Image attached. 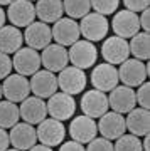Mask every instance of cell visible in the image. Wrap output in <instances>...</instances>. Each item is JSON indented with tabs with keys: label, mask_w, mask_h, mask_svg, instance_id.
<instances>
[{
	"label": "cell",
	"mask_w": 150,
	"mask_h": 151,
	"mask_svg": "<svg viewBox=\"0 0 150 151\" xmlns=\"http://www.w3.org/2000/svg\"><path fill=\"white\" fill-rule=\"evenodd\" d=\"M150 76V67L138 59H127L120 64L118 69V81L123 82V86L138 87L143 84Z\"/></svg>",
	"instance_id": "6da1fadb"
},
{
	"label": "cell",
	"mask_w": 150,
	"mask_h": 151,
	"mask_svg": "<svg viewBox=\"0 0 150 151\" xmlns=\"http://www.w3.org/2000/svg\"><path fill=\"white\" fill-rule=\"evenodd\" d=\"M78 25H79V34L84 37V40H90V42L103 40L108 35V30H110L108 19L105 15L96 14V12L86 14Z\"/></svg>",
	"instance_id": "7a4b0ae2"
},
{
	"label": "cell",
	"mask_w": 150,
	"mask_h": 151,
	"mask_svg": "<svg viewBox=\"0 0 150 151\" xmlns=\"http://www.w3.org/2000/svg\"><path fill=\"white\" fill-rule=\"evenodd\" d=\"M68 57H69V62L78 69H90L95 65L98 59V49L95 47V44L90 42V40H76L73 45H69V50H68Z\"/></svg>",
	"instance_id": "3957f363"
},
{
	"label": "cell",
	"mask_w": 150,
	"mask_h": 151,
	"mask_svg": "<svg viewBox=\"0 0 150 151\" xmlns=\"http://www.w3.org/2000/svg\"><path fill=\"white\" fill-rule=\"evenodd\" d=\"M58 77V89L66 92L69 96H76L83 92L86 87V74L83 69H78L74 65H66L63 70H59Z\"/></svg>",
	"instance_id": "277c9868"
},
{
	"label": "cell",
	"mask_w": 150,
	"mask_h": 151,
	"mask_svg": "<svg viewBox=\"0 0 150 151\" xmlns=\"http://www.w3.org/2000/svg\"><path fill=\"white\" fill-rule=\"evenodd\" d=\"M36 134H37V141L41 145L52 148V146H58L59 143L64 141L66 128L63 124V121H58L54 118H46L37 124Z\"/></svg>",
	"instance_id": "5b68a950"
},
{
	"label": "cell",
	"mask_w": 150,
	"mask_h": 151,
	"mask_svg": "<svg viewBox=\"0 0 150 151\" xmlns=\"http://www.w3.org/2000/svg\"><path fill=\"white\" fill-rule=\"evenodd\" d=\"M47 114L58 121H66L69 119L76 111V101L74 96H69L66 92H54L46 103Z\"/></svg>",
	"instance_id": "8992f818"
},
{
	"label": "cell",
	"mask_w": 150,
	"mask_h": 151,
	"mask_svg": "<svg viewBox=\"0 0 150 151\" xmlns=\"http://www.w3.org/2000/svg\"><path fill=\"white\" fill-rule=\"evenodd\" d=\"M51 34H52V40H56V44L63 45V47H69L76 40H79V25L78 22H74V19L69 17H61L59 20L54 22V25L51 27Z\"/></svg>",
	"instance_id": "52a82bcc"
},
{
	"label": "cell",
	"mask_w": 150,
	"mask_h": 151,
	"mask_svg": "<svg viewBox=\"0 0 150 151\" xmlns=\"http://www.w3.org/2000/svg\"><path fill=\"white\" fill-rule=\"evenodd\" d=\"M31 94V84L25 76L10 74L2 82V96L10 103H22Z\"/></svg>",
	"instance_id": "ba28073f"
},
{
	"label": "cell",
	"mask_w": 150,
	"mask_h": 151,
	"mask_svg": "<svg viewBox=\"0 0 150 151\" xmlns=\"http://www.w3.org/2000/svg\"><path fill=\"white\" fill-rule=\"evenodd\" d=\"M12 67L20 76H32L41 69V54L36 49L20 47L14 54Z\"/></svg>",
	"instance_id": "9c48e42d"
},
{
	"label": "cell",
	"mask_w": 150,
	"mask_h": 151,
	"mask_svg": "<svg viewBox=\"0 0 150 151\" xmlns=\"http://www.w3.org/2000/svg\"><path fill=\"white\" fill-rule=\"evenodd\" d=\"M111 27L115 35L122 39H132L135 34L140 32V22H138V14L132 10H120L115 14L111 20Z\"/></svg>",
	"instance_id": "30bf717a"
},
{
	"label": "cell",
	"mask_w": 150,
	"mask_h": 151,
	"mask_svg": "<svg viewBox=\"0 0 150 151\" xmlns=\"http://www.w3.org/2000/svg\"><path fill=\"white\" fill-rule=\"evenodd\" d=\"M7 19L17 29L27 27L36 19V7L29 0H14L7 9Z\"/></svg>",
	"instance_id": "8fae6325"
},
{
	"label": "cell",
	"mask_w": 150,
	"mask_h": 151,
	"mask_svg": "<svg viewBox=\"0 0 150 151\" xmlns=\"http://www.w3.org/2000/svg\"><path fill=\"white\" fill-rule=\"evenodd\" d=\"M128 55H130V49L127 39H122L118 35H111V37L105 39V42L101 45V57L108 64L111 65L122 64L123 60L128 59Z\"/></svg>",
	"instance_id": "7c38bea8"
},
{
	"label": "cell",
	"mask_w": 150,
	"mask_h": 151,
	"mask_svg": "<svg viewBox=\"0 0 150 151\" xmlns=\"http://www.w3.org/2000/svg\"><path fill=\"white\" fill-rule=\"evenodd\" d=\"M81 111L83 114L90 116V118H100L108 111L110 104H108V96L106 92L98 91V89H90L86 91L81 97Z\"/></svg>",
	"instance_id": "4fadbf2b"
},
{
	"label": "cell",
	"mask_w": 150,
	"mask_h": 151,
	"mask_svg": "<svg viewBox=\"0 0 150 151\" xmlns=\"http://www.w3.org/2000/svg\"><path fill=\"white\" fill-rule=\"evenodd\" d=\"M69 134H71V139L73 141H78L81 145H88L91 139H95L98 134V126H96V121L90 116H76L73 118L69 124Z\"/></svg>",
	"instance_id": "5bb4252c"
},
{
	"label": "cell",
	"mask_w": 150,
	"mask_h": 151,
	"mask_svg": "<svg viewBox=\"0 0 150 151\" xmlns=\"http://www.w3.org/2000/svg\"><path fill=\"white\" fill-rule=\"evenodd\" d=\"M96 126L100 134L110 141L120 138L127 131L125 116L120 113H115V111H106L103 116H100V123H96Z\"/></svg>",
	"instance_id": "9a60e30c"
},
{
	"label": "cell",
	"mask_w": 150,
	"mask_h": 151,
	"mask_svg": "<svg viewBox=\"0 0 150 151\" xmlns=\"http://www.w3.org/2000/svg\"><path fill=\"white\" fill-rule=\"evenodd\" d=\"M118 69L115 65L108 64V62H101V64L95 65V69L91 72V84L95 89L103 92L111 91L113 87L118 86Z\"/></svg>",
	"instance_id": "2e32d148"
},
{
	"label": "cell",
	"mask_w": 150,
	"mask_h": 151,
	"mask_svg": "<svg viewBox=\"0 0 150 151\" xmlns=\"http://www.w3.org/2000/svg\"><path fill=\"white\" fill-rule=\"evenodd\" d=\"M108 104L115 113L127 114L133 108H137V99H135L133 87L128 86H117L110 91L108 96Z\"/></svg>",
	"instance_id": "e0dca14e"
},
{
	"label": "cell",
	"mask_w": 150,
	"mask_h": 151,
	"mask_svg": "<svg viewBox=\"0 0 150 151\" xmlns=\"http://www.w3.org/2000/svg\"><path fill=\"white\" fill-rule=\"evenodd\" d=\"M69 64L68 57V49L59 45V44H49L47 47L42 49L41 54V65H44L46 70L51 72H59Z\"/></svg>",
	"instance_id": "ac0fdd59"
},
{
	"label": "cell",
	"mask_w": 150,
	"mask_h": 151,
	"mask_svg": "<svg viewBox=\"0 0 150 151\" xmlns=\"http://www.w3.org/2000/svg\"><path fill=\"white\" fill-rule=\"evenodd\" d=\"M29 84H31L32 94L41 99L51 97L54 92H58V77L54 72L46 69H39L36 74H32V79L29 81Z\"/></svg>",
	"instance_id": "d6986e66"
},
{
	"label": "cell",
	"mask_w": 150,
	"mask_h": 151,
	"mask_svg": "<svg viewBox=\"0 0 150 151\" xmlns=\"http://www.w3.org/2000/svg\"><path fill=\"white\" fill-rule=\"evenodd\" d=\"M19 113L24 123L29 124H39L42 119L47 116V108H46V101L37 96H27L19 106Z\"/></svg>",
	"instance_id": "ffe728a7"
},
{
	"label": "cell",
	"mask_w": 150,
	"mask_h": 151,
	"mask_svg": "<svg viewBox=\"0 0 150 151\" xmlns=\"http://www.w3.org/2000/svg\"><path fill=\"white\" fill-rule=\"evenodd\" d=\"M9 139H10V145L14 146L15 150H20V151L31 150V148L37 143L36 128L29 123H17L10 128Z\"/></svg>",
	"instance_id": "44dd1931"
},
{
	"label": "cell",
	"mask_w": 150,
	"mask_h": 151,
	"mask_svg": "<svg viewBox=\"0 0 150 151\" xmlns=\"http://www.w3.org/2000/svg\"><path fill=\"white\" fill-rule=\"evenodd\" d=\"M24 40L27 42V45L31 49H44L47 47L51 40H52V34H51V27L49 24L44 22H32L31 25L25 27L24 32Z\"/></svg>",
	"instance_id": "7402d4cb"
},
{
	"label": "cell",
	"mask_w": 150,
	"mask_h": 151,
	"mask_svg": "<svg viewBox=\"0 0 150 151\" xmlns=\"http://www.w3.org/2000/svg\"><path fill=\"white\" fill-rule=\"evenodd\" d=\"M125 126L133 136H145L149 134L150 129V113L149 109L143 108H133L130 113H127Z\"/></svg>",
	"instance_id": "603a6c76"
},
{
	"label": "cell",
	"mask_w": 150,
	"mask_h": 151,
	"mask_svg": "<svg viewBox=\"0 0 150 151\" xmlns=\"http://www.w3.org/2000/svg\"><path fill=\"white\" fill-rule=\"evenodd\" d=\"M24 34L14 25H4L0 29V52L4 54H15L22 47Z\"/></svg>",
	"instance_id": "cb8c5ba5"
},
{
	"label": "cell",
	"mask_w": 150,
	"mask_h": 151,
	"mask_svg": "<svg viewBox=\"0 0 150 151\" xmlns=\"http://www.w3.org/2000/svg\"><path fill=\"white\" fill-rule=\"evenodd\" d=\"M34 7H36V17H39V20L44 24L59 20L64 14L63 0H37Z\"/></svg>",
	"instance_id": "d4e9b609"
},
{
	"label": "cell",
	"mask_w": 150,
	"mask_h": 151,
	"mask_svg": "<svg viewBox=\"0 0 150 151\" xmlns=\"http://www.w3.org/2000/svg\"><path fill=\"white\" fill-rule=\"evenodd\" d=\"M130 54H133L135 59L147 60L150 57V37L149 32H138L135 34L132 40L128 42Z\"/></svg>",
	"instance_id": "484cf974"
},
{
	"label": "cell",
	"mask_w": 150,
	"mask_h": 151,
	"mask_svg": "<svg viewBox=\"0 0 150 151\" xmlns=\"http://www.w3.org/2000/svg\"><path fill=\"white\" fill-rule=\"evenodd\" d=\"M20 113H19V106L10 101H0V128L9 129L14 124L19 123Z\"/></svg>",
	"instance_id": "4316f807"
},
{
	"label": "cell",
	"mask_w": 150,
	"mask_h": 151,
	"mask_svg": "<svg viewBox=\"0 0 150 151\" xmlns=\"http://www.w3.org/2000/svg\"><path fill=\"white\" fill-rule=\"evenodd\" d=\"M63 9L69 19H83L91 10L90 0H63Z\"/></svg>",
	"instance_id": "83f0119b"
},
{
	"label": "cell",
	"mask_w": 150,
	"mask_h": 151,
	"mask_svg": "<svg viewBox=\"0 0 150 151\" xmlns=\"http://www.w3.org/2000/svg\"><path fill=\"white\" fill-rule=\"evenodd\" d=\"M113 151H143V148L138 136L122 134L120 138H117V143L113 145Z\"/></svg>",
	"instance_id": "f1b7e54d"
},
{
	"label": "cell",
	"mask_w": 150,
	"mask_h": 151,
	"mask_svg": "<svg viewBox=\"0 0 150 151\" xmlns=\"http://www.w3.org/2000/svg\"><path fill=\"white\" fill-rule=\"evenodd\" d=\"M91 9H95L96 14L100 15H111L113 12H117L118 5H120V0H90Z\"/></svg>",
	"instance_id": "f546056e"
},
{
	"label": "cell",
	"mask_w": 150,
	"mask_h": 151,
	"mask_svg": "<svg viewBox=\"0 0 150 151\" xmlns=\"http://www.w3.org/2000/svg\"><path fill=\"white\" fill-rule=\"evenodd\" d=\"M135 99H137L138 108H143V109L150 108V84L147 81L138 86V89L135 92Z\"/></svg>",
	"instance_id": "4dcf8cb0"
},
{
	"label": "cell",
	"mask_w": 150,
	"mask_h": 151,
	"mask_svg": "<svg viewBox=\"0 0 150 151\" xmlns=\"http://www.w3.org/2000/svg\"><path fill=\"white\" fill-rule=\"evenodd\" d=\"M86 151H113V143L106 138H95L88 143Z\"/></svg>",
	"instance_id": "1f68e13d"
},
{
	"label": "cell",
	"mask_w": 150,
	"mask_h": 151,
	"mask_svg": "<svg viewBox=\"0 0 150 151\" xmlns=\"http://www.w3.org/2000/svg\"><path fill=\"white\" fill-rule=\"evenodd\" d=\"M123 4H125L127 10H132L135 14H138V12H143L145 9H149L150 0H123Z\"/></svg>",
	"instance_id": "d6a6232c"
},
{
	"label": "cell",
	"mask_w": 150,
	"mask_h": 151,
	"mask_svg": "<svg viewBox=\"0 0 150 151\" xmlns=\"http://www.w3.org/2000/svg\"><path fill=\"white\" fill-rule=\"evenodd\" d=\"M12 59L7 54L0 52V79H5L7 76H10L12 72Z\"/></svg>",
	"instance_id": "836d02e7"
},
{
	"label": "cell",
	"mask_w": 150,
	"mask_h": 151,
	"mask_svg": "<svg viewBox=\"0 0 150 151\" xmlns=\"http://www.w3.org/2000/svg\"><path fill=\"white\" fill-rule=\"evenodd\" d=\"M59 151H86V148L81 143H78V141H68V143H63L61 145V148H59Z\"/></svg>",
	"instance_id": "e575fe53"
},
{
	"label": "cell",
	"mask_w": 150,
	"mask_h": 151,
	"mask_svg": "<svg viewBox=\"0 0 150 151\" xmlns=\"http://www.w3.org/2000/svg\"><path fill=\"white\" fill-rule=\"evenodd\" d=\"M138 22H140V29H143V32H149L150 29V12L149 9H145L138 17Z\"/></svg>",
	"instance_id": "d590c367"
},
{
	"label": "cell",
	"mask_w": 150,
	"mask_h": 151,
	"mask_svg": "<svg viewBox=\"0 0 150 151\" xmlns=\"http://www.w3.org/2000/svg\"><path fill=\"white\" fill-rule=\"evenodd\" d=\"M10 146V139H9V133H7L4 128H0V151L9 150Z\"/></svg>",
	"instance_id": "8d00e7d4"
},
{
	"label": "cell",
	"mask_w": 150,
	"mask_h": 151,
	"mask_svg": "<svg viewBox=\"0 0 150 151\" xmlns=\"http://www.w3.org/2000/svg\"><path fill=\"white\" fill-rule=\"evenodd\" d=\"M27 151H52V148H49L46 145H34L31 150H27Z\"/></svg>",
	"instance_id": "74e56055"
},
{
	"label": "cell",
	"mask_w": 150,
	"mask_h": 151,
	"mask_svg": "<svg viewBox=\"0 0 150 151\" xmlns=\"http://www.w3.org/2000/svg\"><path fill=\"white\" fill-rule=\"evenodd\" d=\"M142 148H143V151H150V138L149 134L143 136V141H142Z\"/></svg>",
	"instance_id": "f35d334b"
},
{
	"label": "cell",
	"mask_w": 150,
	"mask_h": 151,
	"mask_svg": "<svg viewBox=\"0 0 150 151\" xmlns=\"http://www.w3.org/2000/svg\"><path fill=\"white\" fill-rule=\"evenodd\" d=\"M5 17H7V15H5V10L0 7V29L5 25Z\"/></svg>",
	"instance_id": "ab89813d"
},
{
	"label": "cell",
	"mask_w": 150,
	"mask_h": 151,
	"mask_svg": "<svg viewBox=\"0 0 150 151\" xmlns=\"http://www.w3.org/2000/svg\"><path fill=\"white\" fill-rule=\"evenodd\" d=\"M14 0H0V5H10Z\"/></svg>",
	"instance_id": "60d3db41"
},
{
	"label": "cell",
	"mask_w": 150,
	"mask_h": 151,
	"mask_svg": "<svg viewBox=\"0 0 150 151\" xmlns=\"http://www.w3.org/2000/svg\"><path fill=\"white\" fill-rule=\"evenodd\" d=\"M0 101H2V84H0Z\"/></svg>",
	"instance_id": "b9f144b4"
},
{
	"label": "cell",
	"mask_w": 150,
	"mask_h": 151,
	"mask_svg": "<svg viewBox=\"0 0 150 151\" xmlns=\"http://www.w3.org/2000/svg\"><path fill=\"white\" fill-rule=\"evenodd\" d=\"M5 151H20V150H15V148H12V150H5Z\"/></svg>",
	"instance_id": "7bdbcfd3"
},
{
	"label": "cell",
	"mask_w": 150,
	"mask_h": 151,
	"mask_svg": "<svg viewBox=\"0 0 150 151\" xmlns=\"http://www.w3.org/2000/svg\"><path fill=\"white\" fill-rule=\"evenodd\" d=\"M29 2H37V0H29Z\"/></svg>",
	"instance_id": "ee69618b"
}]
</instances>
